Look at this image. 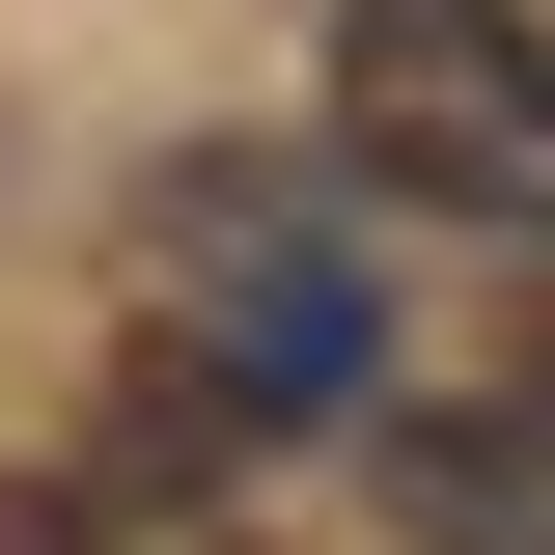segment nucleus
Returning <instances> with one entry per match:
<instances>
[{
	"instance_id": "nucleus-1",
	"label": "nucleus",
	"mask_w": 555,
	"mask_h": 555,
	"mask_svg": "<svg viewBox=\"0 0 555 555\" xmlns=\"http://www.w3.org/2000/svg\"><path fill=\"white\" fill-rule=\"evenodd\" d=\"M139 473H250L278 416H361L389 389V306H361V222L278 195V167H167L139 195Z\"/></svg>"
},
{
	"instance_id": "nucleus-2",
	"label": "nucleus",
	"mask_w": 555,
	"mask_h": 555,
	"mask_svg": "<svg viewBox=\"0 0 555 555\" xmlns=\"http://www.w3.org/2000/svg\"><path fill=\"white\" fill-rule=\"evenodd\" d=\"M334 167L416 222H555V28L528 0H334Z\"/></svg>"
},
{
	"instance_id": "nucleus-3",
	"label": "nucleus",
	"mask_w": 555,
	"mask_h": 555,
	"mask_svg": "<svg viewBox=\"0 0 555 555\" xmlns=\"http://www.w3.org/2000/svg\"><path fill=\"white\" fill-rule=\"evenodd\" d=\"M416 555H555V389H473V416H361Z\"/></svg>"
},
{
	"instance_id": "nucleus-4",
	"label": "nucleus",
	"mask_w": 555,
	"mask_h": 555,
	"mask_svg": "<svg viewBox=\"0 0 555 555\" xmlns=\"http://www.w3.org/2000/svg\"><path fill=\"white\" fill-rule=\"evenodd\" d=\"M0 555H83V500H0Z\"/></svg>"
}]
</instances>
